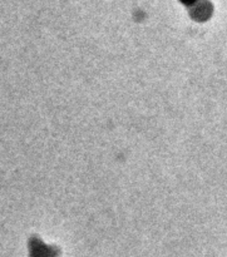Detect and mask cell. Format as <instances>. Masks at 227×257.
<instances>
[{"label": "cell", "mask_w": 227, "mask_h": 257, "mask_svg": "<svg viewBox=\"0 0 227 257\" xmlns=\"http://www.w3.org/2000/svg\"><path fill=\"white\" fill-rule=\"evenodd\" d=\"M211 14H212V7L206 2L196 4L192 8V12H191V15H192L193 19L198 20V22L207 20L211 17Z\"/></svg>", "instance_id": "cell-1"}, {"label": "cell", "mask_w": 227, "mask_h": 257, "mask_svg": "<svg viewBox=\"0 0 227 257\" xmlns=\"http://www.w3.org/2000/svg\"><path fill=\"white\" fill-rule=\"evenodd\" d=\"M181 2H183L185 4H193V3L196 2V0H181Z\"/></svg>", "instance_id": "cell-2"}]
</instances>
